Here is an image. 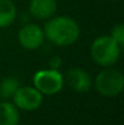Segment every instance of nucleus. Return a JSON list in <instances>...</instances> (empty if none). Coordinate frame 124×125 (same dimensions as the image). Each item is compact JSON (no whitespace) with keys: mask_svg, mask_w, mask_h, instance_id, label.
<instances>
[{"mask_svg":"<svg viewBox=\"0 0 124 125\" xmlns=\"http://www.w3.org/2000/svg\"><path fill=\"white\" fill-rule=\"evenodd\" d=\"M79 27L69 17L60 16L50 20L44 27V35L57 46H69L78 40Z\"/></svg>","mask_w":124,"mask_h":125,"instance_id":"1","label":"nucleus"},{"mask_svg":"<svg viewBox=\"0 0 124 125\" xmlns=\"http://www.w3.org/2000/svg\"><path fill=\"white\" fill-rule=\"evenodd\" d=\"M90 52L92 60L97 64L102 67H110L118 61L121 46L111 37H100L94 40Z\"/></svg>","mask_w":124,"mask_h":125,"instance_id":"2","label":"nucleus"},{"mask_svg":"<svg viewBox=\"0 0 124 125\" xmlns=\"http://www.w3.org/2000/svg\"><path fill=\"white\" fill-rule=\"evenodd\" d=\"M95 85L97 91L108 97H114L122 92L124 87V77L119 71L105 69L96 77Z\"/></svg>","mask_w":124,"mask_h":125,"instance_id":"3","label":"nucleus"},{"mask_svg":"<svg viewBox=\"0 0 124 125\" xmlns=\"http://www.w3.org/2000/svg\"><path fill=\"white\" fill-rule=\"evenodd\" d=\"M33 83L41 94L55 95L63 87V77L57 69H45L35 73Z\"/></svg>","mask_w":124,"mask_h":125,"instance_id":"4","label":"nucleus"},{"mask_svg":"<svg viewBox=\"0 0 124 125\" xmlns=\"http://www.w3.org/2000/svg\"><path fill=\"white\" fill-rule=\"evenodd\" d=\"M12 97L15 106L23 111H34L40 107L43 102V94L37 87L31 86L18 87Z\"/></svg>","mask_w":124,"mask_h":125,"instance_id":"5","label":"nucleus"},{"mask_svg":"<svg viewBox=\"0 0 124 125\" xmlns=\"http://www.w3.org/2000/svg\"><path fill=\"white\" fill-rule=\"evenodd\" d=\"M44 38H45L44 32L35 24L24 26L18 33L20 44L28 50L38 49L44 42Z\"/></svg>","mask_w":124,"mask_h":125,"instance_id":"6","label":"nucleus"},{"mask_svg":"<svg viewBox=\"0 0 124 125\" xmlns=\"http://www.w3.org/2000/svg\"><path fill=\"white\" fill-rule=\"evenodd\" d=\"M66 82L68 86L78 92H85L91 86V78L90 75L79 68H73L67 72Z\"/></svg>","mask_w":124,"mask_h":125,"instance_id":"7","label":"nucleus"},{"mask_svg":"<svg viewBox=\"0 0 124 125\" xmlns=\"http://www.w3.org/2000/svg\"><path fill=\"white\" fill-rule=\"evenodd\" d=\"M57 9L56 0H31L29 12L39 20H46L54 16Z\"/></svg>","mask_w":124,"mask_h":125,"instance_id":"8","label":"nucleus"},{"mask_svg":"<svg viewBox=\"0 0 124 125\" xmlns=\"http://www.w3.org/2000/svg\"><path fill=\"white\" fill-rule=\"evenodd\" d=\"M20 114L17 107L9 102L0 103V125H18Z\"/></svg>","mask_w":124,"mask_h":125,"instance_id":"9","label":"nucleus"},{"mask_svg":"<svg viewBox=\"0 0 124 125\" xmlns=\"http://www.w3.org/2000/svg\"><path fill=\"white\" fill-rule=\"evenodd\" d=\"M16 18V7L11 0H0V28H6Z\"/></svg>","mask_w":124,"mask_h":125,"instance_id":"10","label":"nucleus"},{"mask_svg":"<svg viewBox=\"0 0 124 125\" xmlns=\"http://www.w3.org/2000/svg\"><path fill=\"white\" fill-rule=\"evenodd\" d=\"M18 87H20V83L16 78L7 77L0 83V96L2 98L12 97Z\"/></svg>","mask_w":124,"mask_h":125,"instance_id":"11","label":"nucleus"},{"mask_svg":"<svg viewBox=\"0 0 124 125\" xmlns=\"http://www.w3.org/2000/svg\"><path fill=\"white\" fill-rule=\"evenodd\" d=\"M111 38L114 39L119 46H123V44H124V27H123V24L119 23V24H117V26H114V27L112 28V31H111Z\"/></svg>","mask_w":124,"mask_h":125,"instance_id":"12","label":"nucleus"},{"mask_svg":"<svg viewBox=\"0 0 124 125\" xmlns=\"http://www.w3.org/2000/svg\"><path fill=\"white\" fill-rule=\"evenodd\" d=\"M61 58L58 57V56H56V57H52L51 58V61H50V66H51V69H57L60 66H61Z\"/></svg>","mask_w":124,"mask_h":125,"instance_id":"13","label":"nucleus"}]
</instances>
